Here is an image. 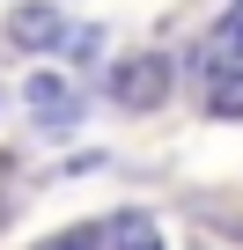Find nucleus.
Instances as JSON below:
<instances>
[{"label": "nucleus", "mask_w": 243, "mask_h": 250, "mask_svg": "<svg viewBox=\"0 0 243 250\" xmlns=\"http://www.w3.org/2000/svg\"><path fill=\"white\" fill-rule=\"evenodd\" d=\"M37 250H103V228H66V235H52V243H37Z\"/></svg>", "instance_id": "0eeeda50"}, {"label": "nucleus", "mask_w": 243, "mask_h": 250, "mask_svg": "<svg viewBox=\"0 0 243 250\" xmlns=\"http://www.w3.org/2000/svg\"><path fill=\"white\" fill-rule=\"evenodd\" d=\"M0 221H8V206H0Z\"/></svg>", "instance_id": "1a4fd4ad"}, {"label": "nucleus", "mask_w": 243, "mask_h": 250, "mask_svg": "<svg viewBox=\"0 0 243 250\" xmlns=\"http://www.w3.org/2000/svg\"><path fill=\"white\" fill-rule=\"evenodd\" d=\"M228 66H243V0L214 22V37L199 44V81H206V74H228Z\"/></svg>", "instance_id": "7ed1b4c3"}, {"label": "nucleus", "mask_w": 243, "mask_h": 250, "mask_svg": "<svg viewBox=\"0 0 243 250\" xmlns=\"http://www.w3.org/2000/svg\"><path fill=\"white\" fill-rule=\"evenodd\" d=\"M199 103H206L214 118H243V66H228V74H206V81H199Z\"/></svg>", "instance_id": "39448f33"}, {"label": "nucleus", "mask_w": 243, "mask_h": 250, "mask_svg": "<svg viewBox=\"0 0 243 250\" xmlns=\"http://www.w3.org/2000/svg\"><path fill=\"white\" fill-rule=\"evenodd\" d=\"M8 37L22 52H59L66 44V22H59V8H44V0H22V8L8 15Z\"/></svg>", "instance_id": "f03ea898"}, {"label": "nucleus", "mask_w": 243, "mask_h": 250, "mask_svg": "<svg viewBox=\"0 0 243 250\" xmlns=\"http://www.w3.org/2000/svg\"><path fill=\"white\" fill-rule=\"evenodd\" d=\"M103 250H162V228H155L148 213H118L110 235H103Z\"/></svg>", "instance_id": "423d86ee"}, {"label": "nucleus", "mask_w": 243, "mask_h": 250, "mask_svg": "<svg viewBox=\"0 0 243 250\" xmlns=\"http://www.w3.org/2000/svg\"><path fill=\"white\" fill-rule=\"evenodd\" d=\"M110 96L126 103V110H155L162 96H170V59L162 52H140V59H126L110 74Z\"/></svg>", "instance_id": "f257e3e1"}, {"label": "nucleus", "mask_w": 243, "mask_h": 250, "mask_svg": "<svg viewBox=\"0 0 243 250\" xmlns=\"http://www.w3.org/2000/svg\"><path fill=\"white\" fill-rule=\"evenodd\" d=\"M66 52H74V59H81V66H88V59H96V52H103V37H96V30H81V37H66Z\"/></svg>", "instance_id": "6e6552de"}, {"label": "nucleus", "mask_w": 243, "mask_h": 250, "mask_svg": "<svg viewBox=\"0 0 243 250\" xmlns=\"http://www.w3.org/2000/svg\"><path fill=\"white\" fill-rule=\"evenodd\" d=\"M30 110H37V118H52V125H66V118L81 110V96H74L59 74H37V81H30Z\"/></svg>", "instance_id": "20e7f679"}]
</instances>
